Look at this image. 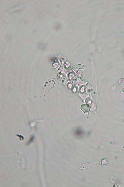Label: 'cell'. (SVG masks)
<instances>
[]
</instances>
